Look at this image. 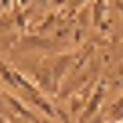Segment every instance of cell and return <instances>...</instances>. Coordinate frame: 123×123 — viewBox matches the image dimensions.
I'll return each instance as SVG.
<instances>
[]
</instances>
